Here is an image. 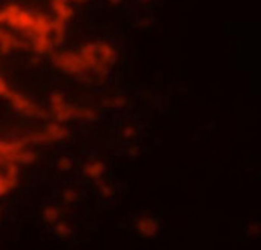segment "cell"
<instances>
[{"mask_svg": "<svg viewBox=\"0 0 261 250\" xmlns=\"http://www.w3.org/2000/svg\"><path fill=\"white\" fill-rule=\"evenodd\" d=\"M48 103H50V110L55 121L62 122V124L72 121V120L95 121L99 117V113L93 108L69 103L65 98L64 92L60 91V90L51 92Z\"/></svg>", "mask_w": 261, "mask_h": 250, "instance_id": "cell-1", "label": "cell"}, {"mask_svg": "<svg viewBox=\"0 0 261 250\" xmlns=\"http://www.w3.org/2000/svg\"><path fill=\"white\" fill-rule=\"evenodd\" d=\"M37 13L24 9L16 3L7 4L0 9V25H7L11 29L20 32L28 38H32L36 26Z\"/></svg>", "mask_w": 261, "mask_h": 250, "instance_id": "cell-2", "label": "cell"}, {"mask_svg": "<svg viewBox=\"0 0 261 250\" xmlns=\"http://www.w3.org/2000/svg\"><path fill=\"white\" fill-rule=\"evenodd\" d=\"M54 67L58 71L69 76H84L88 72L79 51L65 50L60 52H53L51 56Z\"/></svg>", "mask_w": 261, "mask_h": 250, "instance_id": "cell-3", "label": "cell"}, {"mask_svg": "<svg viewBox=\"0 0 261 250\" xmlns=\"http://www.w3.org/2000/svg\"><path fill=\"white\" fill-rule=\"evenodd\" d=\"M4 98L8 99L13 110H16L24 116L30 117V119H46L47 117V111L41 107L38 103L28 98L22 92L9 89L8 92L4 96Z\"/></svg>", "mask_w": 261, "mask_h": 250, "instance_id": "cell-4", "label": "cell"}, {"mask_svg": "<svg viewBox=\"0 0 261 250\" xmlns=\"http://www.w3.org/2000/svg\"><path fill=\"white\" fill-rule=\"evenodd\" d=\"M69 137V131L62 122H48L41 131L33 132L27 137L29 143H50L64 141Z\"/></svg>", "mask_w": 261, "mask_h": 250, "instance_id": "cell-5", "label": "cell"}, {"mask_svg": "<svg viewBox=\"0 0 261 250\" xmlns=\"http://www.w3.org/2000/svg\"><path fill=\"white\" fill-rule=\"evenodd\" d=\"M29 142L27 138L24 140L0 141V166L7 167L8 164L20 163L21 154L28 149Z\"/></svg>", "mask_w": 261, "mask_h": 250, "instance_id": "cell-6", "label": "cell"}, {"mask_svg": "<svg viewBox=\"0 0 261 250\" xmlns=\"http://www.w3.org/2000/svg\"><path fill=\"white\" fill-rule=\"evenodd\" d=\"M27 48V42L18 38L15 33L0 27V54L9 55L12 51Z\"/></svg>", "mask_w": 261, "mask_h": 250, "instance_id": "cell-7", "label": "cell"}, {"mask_svg": "<svg viewBox=\"0 0 261 250\" xmlns=\"http://www.w3.org/2000/svg\"><path fill=\"white\" fill-rule=\"evenodd\" d=\"M20 168L18 164L12 163L6 167V172H0V197L13 191L18 185Z\"/></svg>", "mask_w": 261, "mask_h": 250, "instance_id": "cell-8", "label": "cell"}, {"mask_svg": "<svg viewBox=\"0 0 261 250\" xmlns=\"http://www.w3.org/2000/svg\"><path fill=\"white\" fill-rule=\"evenodd\" d=\"M135 226H136L137 233L146 238L154 237L160 232V223H158V221L155 217L149 216V215H143V216L137 217Z\"/></svg>", "mask_w": 261, "mask_h": 250, "instance_id": "cell-9", "label": "cell"}, {"mask_svg": "<svg viewBox=\"0 0 261 250\" xmlns=\"http://www.w3.org/2000/svg\"><path fill=\"white\" fill-rule=\"evenodd\" d=\"M95 52H97L98 59L101 60L102 64L110 69L111 67L118 61V51L107 42H94Z\"/></svg>", "mask_w": 261, "mask_h": 250, "instance_id": "cell-10", "label": "cell"}, {"mask_svg": "<svg viewBox=\"0 0 261 250\" xmlns=\"http://www.w3.org/2000/svg\"><path fill=\"white\" fill-rule=\"evenodd\" d=\"M67 22L59 18H51V33L50 37L53 39L54 46H62L67 38Z\"/></svg>", "mask_w": 261, "mask_h": 250, "instance_id": "cell-11", "label": "cell"}, {"mask_svg": "<svg viewBox=\"0 0 261 250\" xmlns=\"http://www.w3.org/2000/svg\"><path fill=\"white\" fill-rule=\"evenodd\" d=\"M32 41V50L37 55H47L51 54L55 48L53 39L50 36H38L30 39Z\"/></svg>", "mask_w": 261, "mask_h": 250, "instance_id": "cell-12", "label": "cell"}, {"mask_svg": "<svg viewBox=\"0 0 261 250\" xmlns=\"http://www.w3.org/2000/svg\"><path fill=\"white\" fill-rule=\"evenodd\" d=\"M83 173L90 180H99L106 173V164L101 161H90L84 164Z\"/></svg>", "mask_w": 261, "mask_h": 250, "instance_id": "cell-13", "label": "cell"}, {"mask_svg": "<svg viewBox=\"0 0 261 250\" xmlns=\"http://www.w3.org/2000/svg\"><path fill=\"white\" fill-rule=\"evenodd\" d=\"M51 8L55 13V17L65 22H68L73 17V8L65 0H51Z\"/></svg>", "mask_w": 261, "mask_h": 250, "instance_id": "cell-14", "label": "cell"}, {"mask_svg": "<svg viewBox=\"0 0 261 250\" xmlns=\"http://www.w3.org/2000/svg\"><path fill=\"white\" fill-rule=\"evenodd\" d=\"M42 217L43 221L48 224H55L60 217V210L54 205H47L43 211H42Z\"/></svg>", "mask_w": 261, "mask_h": 250, "instance_id": "cell-15", "label": "cell"}, {"mask_svg": "<svg viewBox=\"0 0 261 250\" xmlns=\"http://www.w3.org/2000/svg\"><path fill=\"white\" fill-rule=\"evenodd\" d=\"M102 103L106 106V107H115V108H122L127 104V99L122 96H113L109 97V98L103 99Z\"/></svg>", "mask_w": 261, "mask_h": 250, "instance_id": "cell-16", "label": "cell"}, {"mask_svg": "<svg viewBox=\"0 0 261 250\" xmlns=\"http://www.w3.org/2000/svg\"><path fill=\"white\" fill-rule=\"evenodd\" d=\"M54 232L57 233L59 237L65 238L71 236L72 233V228L68 226V223H65V222H57L55 223V227H54Z\"/></svg>", "mask_w": 261, "mask_h": 250, "instance_id": "cell-17", "label": "cell"}, {"mask_svg": "<svg viewBox=\"0 0 261 250\" xmlns=\"http://www.w3.org/2000/svg\"><path fill=\"white\" fill-rule=\"evenodd\" d=\"M37 161V152L32 149H25L21 154V158H20V163L18 164H22V166H29V164L34 163Z\"/></svg>", "mask_w": 261, "mask_h": 250, "instance_id": "cell-18", "label": "cell"}, {"mask_svg": "<svg viewBox=\"0 0 261 250\" xmlns=\"http://www.w3.org/2000/svg\"><path fill=\"white\" fill-rule=\"evenodd\" d=\"M57 167L58 170L62 171V172H68V171L72 170V167H73V161H72L69 157L67 155H62L57 162Z\"/></svg>", "mask_w": 261, "mask_h": 250, "instance_id": "cell-19", "label": "cell"}, {"mask_svg": "<svg viewBox=\"0 0 261 250\" xmlns=\"http://www.w3.org/2000/svg\"><path fill=\"white\" fill-rule=\"evenodd\" d=\"M62 198L64 203H67V205H72V203H74L79 200V193L74 191V189L68 188V189H64V191H63Z\"/></svg>", "mask_w": 261, "mask_h": 250, "instance_id": "cell-20", "label": "cell"}, {"mask_svg": "<svg viewBox=\"0 0 261 250\" xmlns=\"http://www.w3.org/2000/svg\"><path fill=\"white\" fill-rule=\"evenodd\" d=\"M99 193H101V196L103 197V198H111L114 194V188L111 186L110 184L102 181L101 184H99Z\"/></svg>", "mask_w": 261, "mask_h": 250, "instance_id": "cell-21", "label": "cell"}, {"mask_svg": "<svg viewBox=\"0 0 261 250\" xmlns=\"http://www.w3.org/2000/svg\"><path fill=\"white\" fill-rule=\"evenodd\" d=\"M8 90H9L8 83H7L6 80L0 76V97L6 96L7 92H8Z\"/></svg>", "mask_w": 261, "mask_h": 250, "instance_id": "cell-22", "label": "cell"}, {"mask_svg": "<svg viewBox=\"0 0 261 250\" xmlns=\"http://www.w3.org/2000/svg\"><path fill=\"white\" fill-rule=\"evenodd\" d=\"M123 134H124L125 138H132L136 134V129L134 127H125L124 131H123Z\"/></svg>", "mask_w": 261, "mask_h": 250, "instance_id": "cell-23", "label": "cell"}, {"mask_svg": "<svg viewBox=\"0 0 261 250\" xmlns=\"http://www.w3.org/2000/svg\"><path fill=\"white\" fill-rule=\"evenodd\" d=\"M257 232H258V224L255 223V222L249 224V226H248V233H249V235L252 236V233H257Z\"/></svg>", "mask_w": 261, "mask_h": 250, "instance_id": "cell-24", "label": "cell"}, {"mask_svg": "<svg viewBox=\"0 0 261 250\" xmlns=\"http://www.w3.org/2000/svg\"><path fill=\"white\" fill-rule=\"evenodd\" d=\"M139 154H140V151H139V149H137V146H132V147L128 150V155H129L130 158H136Z\"/></svg>", "mask_w": 261, "mask_h": 250, "instance_id": "cell-25", "label": "cell"}, {"mask_svg": "<svg viewBox=\"0 0 261 250\" xmlns=\"http://www.w3.org/2000/svg\"><path fill=\"white\" fill-rule=\"evenodd\" d=\"M65 2H74V3H85L86 0H65Z\"/></svg>", "mask_w": 261, "mask_h": 250, "instance_id": "cell-26", "label": "cell"}, {"mask_svg": "<svg viewBox=\"0 0 261 250\" xmlns=\"http://www.w3.org/2000/svg\"><path fill=\"white\" fill-rule=\"evenodd\" d=\"M110 2H111V3H113V4H115V6H116V4H119V3H120V2H122V0H110Z\"/></svg>", "mask_w": 261, "mask_h": 250, "instance_id": "cell-27", "label": "cell"}, {"mask_svg": "<svg viewBox=\"0 0 261 250\" xmlns=\"http://www.w3.org/2000/svg\"><path fill=\"white\" fill-rule=\"evenodd\" d=\"M2 216H3V215H2V210H0V221H2Z\"/></svg>", "mask_w": 261, "mask_h": 250, "instance_id": "cell-28", "label": "cell"}, {"mask_svg": "<svg viewBox=\"0 0 261 250\" xmlns=\"http://www.w3.org/2000/svg\"><path fill=\"white\" fill-rule=\"evenodd\" d=\"M143 2H150V0H143Z\"/></svg>", "mask_w": 261, "mask_h": 250, "instance_id": "cell-29", "label": "cell"}]
</instances>
